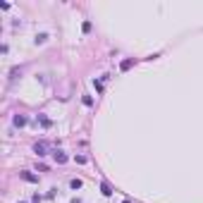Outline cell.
I'll return each mask as SVG.
<instances>
[{"instance_id":"cell-4","label":"cell","mask_w":203,"mask_h":203,"mask_svg":"<svg viewBox=\"0 0 203 203\" xmlns=\"http://www.w3.org/2000/svg\"><path fill=\"white\" fill-rule=\"evenodd\" d=\"M100 191H103V196H113V187H110L108 182H103V184H100Z\"/></svg>"},{"instance_id":"cell-8","label":"cell","mask_w":203,"mask_h":203,"mask_svg":"<svg viewBox=\"0 0 203 203\" xmlns=\"http://www.w3.org/2000/svg\"><path fill=\"white\" fill-rule=\"evenodd\" d=\"M38 122H41L43 127H50V124H53V122H50V120H48L46 115H38Z\"/></svg>"},{"instance_id":"cell-1","label":"cell","mask_w":203,"mask_h":203,"mask_svg":"<svg viewBox=\"0 0 203 203\" xmlns=\"http://www.w3.org/2000/svg\"><path fill=\"white\" fill-rule=\"evenodd\" d=\"M33 151H36V155H38V158H43V155H48V153H46V151H48V146H46L43 141H38V143L33 146Z\"/></svg>"},{"instance_id":"cell-10","label":"cell","mask_w":203,"mask_h":203,"mask_svg":"<svg viewBox=\"0 0 203 203\" xmlns=\"http://www.w3.org/2000/svg\"><path fill=\"white\" fill-rule=\"evenodd\" d=\"M122 203H132V201H122Z\"/></svg>"},{"instance_id":"cell-3","label":"cell","mask_w":203,"mask_h":203,"mask_svg":"<svg viewBox=\"0 0 203 203\" xmlns=\"http://www.w3.org/2000/svg\"><path fill=\"white\" fill-rule=\"evenodd\" d=\"M53 155H55V162H58V165H65V162H67V155H65L62 151H55Z\"/></svg>"},{"instance_id":"cell-2","label":"cell","mask_w":203,"mask_h":203,"mask_svg":"<svg viewBox=\"0 0 203 203\" xmlns=\"http://www.w3.org/2000/svg\"><path fill=\"white\" fill-rule=\"evenodd\" d=\"M19 177H22L24 182H31V184H36V182H38V177H36V175H31V172H19Z\"/></svg>"},{"instance_id":"cell-9","label":"cell","mask_w":203,"mask_h":203,"mask_svg":"<svg viewBox=\"0 0 203 203\" xmlns=\"http://www.w3.org/2000/svg\"><path fill=\"white\" fill-rule=\"evenodd\" d=\"M81 103H84V105H93V100H91V96H84V98H81Z\"/></svg>"},{"instance_id":"cell-7","label":"cell","mask_w":203,"mask_h":203,"mask_svg":"<svg viewBox=\"0 0 203 203\" xmlns=\"http://www.w3.org/2000/svg\"><path fill=\"white\" fill-rule=\"evenodd\" d=\"M69 187L74 189V191H77V189H81V179H72V182H69Z\"/></svg>"},{"instance_id":"cell-6","label":"cell","mask_w":203,"mask_h":203,"mask_svg":"<svg viewBox=\"0 0 203 203\" xmlns=\"http://www.w3.org/2000/svg\"><path fill=\"white\" fill-rule=\"evenodd\" d=\"M132 65H134V60H122L120 69H122V72H127V69H132Z\"/></svg>"},{"instance_id":"cell-5","label":"cell","mask_w":203,"mask_h":203,"mask_svg":"<svg viewBox=\"0 0 203 203\" xmlns=\"http://www.w3.org/2000/svg\"><path fill=\"white\" fill-rule=\"evenodd\" d=\"M14 127H26V117L24 115H14Z\"/></svg>"}]
</instances>
